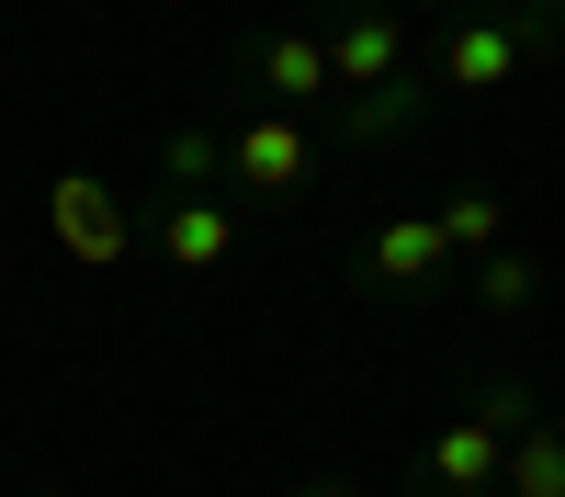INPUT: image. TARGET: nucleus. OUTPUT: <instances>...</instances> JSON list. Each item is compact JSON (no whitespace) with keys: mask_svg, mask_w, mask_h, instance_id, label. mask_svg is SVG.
I'll list each match as a JSON object with an SVG mask.
<instances>
[{"mask_svg":"<svg viewBox=\"0 0 565 497\" xmlns=\"http://www.w3.org/2000/svg\"><path fill=\"white\" fill-rule=\"evenodd\" d=\"M554 45H565V34H554L543 12H452L418 68H430L441 102H487V90H509L532 57H554Z\"/></svg>","mask_w":565,"mask_h":497,"instance_id":"obj_2","label":"nucleus"},{"mask_svg":"<svg viewBox=\"0 0 565 497\" xmlns=\"http://www.w3.org/2000/svg\"><path fill=\"white\" fill-rule=\"evenodd\" d=\"M430 102H441V90H430V68L407 57L385 90H351V102H340V136H351V148H396V136H407L418 114H430Z\"/></svg>","mask_w":565,"mask_h":497,"instance_id":"obj_9","label":"nucleus"},{"mask_svg":"<svg viewBox=\"0 0 565 497\" xmlns=\"http://www.w3.org/2000/svg\"><path fill=\"white\" fill-rule=\"evenodd\" d=\"M463 283H476V305H498V316H521V305L543 294V260H532V249H509V238H498L487 260H463Z\"/></svg>","mask_w":565,"mask_h":497,"instance_id":"obj_11","label":"nucleus"},{"mask_svg":"<svg viewBox=\"0 0 565 497\" xmlns=\"http://www.w3.org/2000/svg\"><path fill=\"white\" fill-rule=\"evenodd\" d=\"M521 430H532V385L521 374H487V396L463 407L452 430L418 441V497H498L509 441H521Z\"/></svg>","mask_w":565,"mask_h":497,"instance_id":"obj_1","label":"nucleus"},{"mask_svg":"<svg viewBox=\"0 0 565 497\" xmlns=\"http://www.w3.org/2000/svg\"><path fill=\"white\" fill-rule=\"evenodd\" d=\"M317 170V125L306 114H249L226 125V204H295Z\"/></svg>","mask_w":565,"mask_h":497,"instance_id":"obj_3","label":"nucleus"},{"mask_svg":"<svg viewBox=\"0 0 565 497\" xmlns=\"http://www.w3.org/2000/svg\"><path fill=\"white\" fill-rule=\"evenodd\" d=\"M159 181H170V193H215V181H226V136H204V125H181L170 148H159Z\"/></svg>","mask_w":565,"mask_h":497,"instance_id":"obj_12","label":"nucleus"},{"mask_svg":"<svg viewBox=\"0 0 565 497\" xmlns=\"http://www.w3.org/2000/svg\"><path fill=\"white\" fill-rule=\"evenodd\" d=\"M238 79L260 90L271 114H306V125H317L328 102H340V79H328V45H317V34H295V23L249 34V45H238Z\"/></svg>","mask_w":565,"mask_h":497,"instance_id":"obj_5","label":"nucleus"},{"mask_svg":"<svg viewBox=\"0 0 565 497\" xmlns=\"http://www.w3.org/2000/svg\"><path fill=\"white\" fill-rule=\"evenodd\" d=\"M351 271H362L373 294H430L441 271H452V238H441V215H396V226H373V238H362Z\"/></svg>","mask_w":565,"mask_h":497,"instance_id":"obj_8","label":"nucleus"},{"mask_svg":"<svg viewBox=\"0 0 565 497\" xmlns=\"http://www.w3.org/2000/svg\"><path fill=\"white\" fill-rule=\"evenodd\" d=\"M463 12H509V0H463Z\"/></svg>","mask_w":565,"mask_h":497,"instance_id":"obj_16","label":"nucleus"},{"mask_svg":"<svg viewBox=\"0 0 565 497\" xmlns=\"http://www.w3.org/2000/svg\"><path fill=\"white\" fill-rule=\"evenodd\" d=\"M532 12H543V23H554V34H565V0H532Z\"/></svg>","mask_w":565,"mask_h":497,"instance_id":"obj_15","label":"nucleus"},{"mask_svg":"<svg viewBox=\"0 0 565 497\" xmlns=\"http://www.w3.org/2000/svg\"><path fill=\"white\" fill-rule=\"evenodd\" d=\"M295 497H351V486H340V475H317V486H295Z\"/></svg>","mask_w":565,"mask_h":497,"instance_id":"obj_14","label":"nucleus"},{"mask_svg":"<svg viewBox=\"0 0 565 497\" xmlns=\"http://www.w3.org/2000/svg\"><path fill=\"white\" fill-rule=\"evenodd\" d=\"M148 249L181 271V283H193V271H226V260H238V204H226V193H159Z\"/></svg>","mask_w":565,"mask_h":497,"instance_id":"obj_7","label":"nucleus"},{"mask_svg":"<svg viewBox=\"0 0 565 497\" xmlns=\"http://www.w3.org/2000/svg\"><path fill=\"white\" fill-rule=\"evenodd\" d=\"M45 226H57V249H68L79 271H114V260L136 249V215H125L90 170H57V181H45Z\"/></svg>","mask_w":565,"mask_h":497,"instance_id":"obj_6","label":"nucleus"},{"mask_svg":"<svg viewBox=\"0 0 565 497\" xmlns=\"http://www.w3.org/2000/svg\"><path fill=\"white\" fill-rule=\"evenodd\" d=\"M498 497H565V430H554V419H532L521 441H509V475H498Z\"/></svg>","mask_w":565,"mask_h":497,"instance_id":"obj_10","label":"nucleus"},{"mask_svg":"<svg viewBox=\"0 0 565 497\" xmlns=\"http://www.w3.org/2000/svg\"><path fill=\"white\" fill-rule=\"evenodd\" d=\"M328 79H340V102H351V90H385L407 57H418V34L396 23V12H373V0H328ZM340 102H328V114H340Z\"/></svg>","mask_w":565,"mask_h":497,"instance_id":"obj_4","label":"nucleus"},{"mask_svg":"<svg viewBox=\"0 0 565 497\" xmlns=\"http://www.w3.org/2000/svg\"><path fill=\"white\" fill-rule=\"evenodd\" d=\"M430 12H452V0H430Z\"/></svg>","mask_w":565,"mask_h":497,"instance_id":"obj_17","label":"nucleus"},{"mask_svg":"<svg viewBox=\"0 0 565 497\" xmlns=\"http://www.w3.org/2000/svg\"><path fill=\"white\" fill-rule=\"evenodd\" d=\"M441 238H452V260H487V249L509 238V204H498V193H452V204H441Z\"/></svg>","mask_w":565,"mask_h":497,"instance_id":"obj_13","label":"nucleus"}]
</instances>
